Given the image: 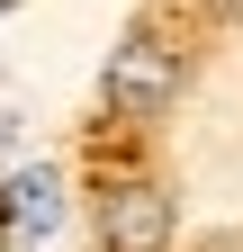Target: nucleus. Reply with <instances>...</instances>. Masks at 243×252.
<instances>
[{
    "label": "nucleus",
    "instance_id": "423d86ee",
    "mask_svg": "<svg viewBox=\"0 0 243 252\" xmlns=\"http://www.w3.org/2000/svg\"><path fill=\"white\" fill-rule=\"evenodd\" d=\"M0 9H18V0H0Z\"/></svg>",
    "mask_w": 243,
    "mask_h": 252
},
{
    "label": "nucleus",
    "instance_id": "f03ea898",
    "mask_svg": "<svg viewBox=\"0 0 243 252\" xmlns=\"http://www.w3.org/2000/svg\"><path fill=\"white\" fill-rule=\"evenodd\" d=\"M171 189L153 171H126L99 189V252H171Z\"/></svg>",
    "mask_w": 243,
    "mask_h": 252
},
{
    "label": "nucleus",
    "instance_id": "f257e3e1",
    "mask_svg": "<svg viewBox=\"0 0 243 252\" xmlns=\"http://www.w3.org/2000/svg\"><path fill=\"white\" fill-rule=\"evenodd\" d=\"M99 99H108V117H126V126H153V117L180 99V45H171V36H153V27H135V36L108 54V72H99Z\"/></svg>",
    "mask_w": 243,
    "mask_h": 252
},
{
    "label": "nucleus",
    "instance_id": "7ed1b4c3",
    "mask_svg": "<svg viewBox=\"0 0 243 252\" xmlns=\"http://www.w3.org/2000/svg\"><path fill=\"white\" fill-rule=\"evenodd\" d=\"M63 225V171L54 162H18L0 180V243H45Z\"/></svg>",
    "mask_w": 243,
    "mask_h": 252
},
{
    "label": "nucleus",
    "instance_id": "39448f33",
    "mask_svg": "<svg viewBox=\"0 0 243 252\" xmlns=\"http://www.w3.org/2000/svg\"><path fill=\"white\" fill-rule=\"evenodd\" d=\"M207 252H243V234H225V243H207Z\"/></svg>",
    "mask_w": 243,
    "mask_h": 252
},
{
    "label": "nucleus",
    "instance_id": "20e7f679",
    "mask_svg": "<svg viewBox=\"0 0 243 252\" xmlns=\"http://www.w3.org/2000/svg\"><path fill=\"white\" fill-rule=\"evenodd\" d=\"M18 135H27V126H18L9 108H0V180H9V171H18Z\"/></svg>",
    "mask_w": 243,
    "mask_h": 252
}]
</instances>
